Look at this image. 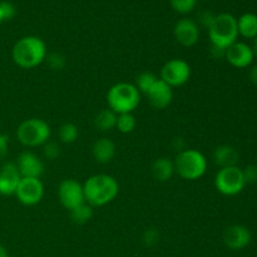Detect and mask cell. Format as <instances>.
Returning <instances> with one entry per match:
<instances>
[{
  "label": "cell",
  "mask_w": 257,
  "mask_h": 257,
  "mask_svg": "<svg viewBox=\"0 0 257 257\" xmlns=\"http://www.w3.org/2000/svg\"><path fill=\"white\" fill-rule=\"evenodd\" d=\"M252 50H253V54H255V57H257V37L255 38V44H253Z\"/></svg>",
  "instance_id": "cell-36"
},
{
  "label": "cell",
  "mask_w": 257,
  "mask_h": 257,
  "mask_svg": "<svg viewBox=\"0 0 257 257\" xmlns=\"http://www.w3.org/2000/svg\"><path fill=\"white\" fill-rule=\"evenodd\" d=\"M58 198L63 207L67 208L68 211L83 205L85 202L83 185L73 178L63 180L58 187Z\"/></svg>",
  "instance_id": "cell-9"
},
{
  "label": "cell",
  "mask_w": 257,
  "mask_h": 257,
  "mask_svg": "<svg viewBox=\"0 0 257 257\" xmlns=\"http://www.w3.org/2000/svg\"><path fill=\"white\" fill-rule=\"evenodd\" d=\"M253 50L248 44L242 42H236L226 49L225 58L232 67L247 68L253 62Z\"/></svg>",
  "instance_id": "cell-12"
},
{
  "label": "cell",
  "mask_w": 257,
  "mask_h": 257,
  "mask_svg": "<svg viewBox=\"0 0 257 257\" xmlns=\"http://www.w3.org/2000/svg\"><path fill=\"white\" fill-rule=\"evenodd\" d=\"M142 241L147 247H153L158 243L160 241V232L157 231V228L150 227L143 232Z\"/></svg>",
  "instance_id": "cell-28"
},
{
  "label": "cell",
  "mask_w": 257,
  "mask_h": 257,
  "mask_svg": "<svg viewBox=\"0 0 257 257\" xmlns=\"http://www.w3.org/2000/svg\"><path fill=\"white\" fill-rule=\"evenodd\" d=\"M248 75H250L251 83H252L255 87H257V64H255L252 68H251L250 74H248Z\"/></svg>",
  "instance_id": "cell-34"
},
{
  "label": "cell",
  "mask_w": 257,
  "mask_h": 257,
  "mask_svg": "<svg viewBox=\"0 0 257 257\" xmlns=\"http://www.w3.org/2000/svg\"><path fill=\"white\" fill-rule=\"evenodd\" d=\"M47 54L45 43L34 35L20 38L12 50L13 62L23 69H33L40 65L45 60Z\"/></svg>",
  "instance_id": "cell-2"
},
{
  "label": "cell",
  "mask_w": 257,
  "mask_h": 257,
  "mask_svg": "<svg viewBox=\"0 0 257 257\" xmlns=\"http://www.w3.org/2000/svg\"><path fill=\"white\" fill-rule=\"evenodd\" d=\"M191 78V65L183 59H171L161 69V79L171 88L186 84Z\"/></svg>",
  "instance_id": "cell-8"
},
{
  "label": "cell",
  "mask_w": 257,
  "mask_h": 257,
  "mask_svg": "<svg viewBox=\"0 0 257 257\" xmlns=\"http://www.w3.org/2000/svg\"><path fill=\"white\" fill-rule=\"evenodd\" d=\"M175 170L183 180L196 181L207 171V160L197 150L186 148L178 152L175 158Z\"/></svg>",
  "instance_id": "cell-5"
},
{
  "label": "cell",
  "mask_w": 257,
  "mask_h": 257,
  "mask_svg": "<svg viewBox=\"0 0 257 257\" xmlns=\"http://www.w3.org/2000/svg\"><path fill=\"white\" fill-rule=\"evenodd\" d=\"M212 156L216 165L220 166L221 168L237 166L238 160H240V156H238V152L236 151V148H233L232 146L228 145L218 146V147L213 151Z\"/></svg>",
  "instance_id": "cell-18"
},
{
  "label": "cell",
  "mask_w": 257,
  "mask_h": 257,
  "mask_svg": "<svg viewBox=\"0 0 257 257\" xmlns=\"http://www.w3.org/2000/svg\"><path fill=\"white\" fill-rule=\"evenodd\" d=\"M238 35H242L246 39H255L257 37V15L252 13H246L241 15L237 20Z\"/></svg>",
  "instance_id": "cell-20"
},
{
  "label": "cell",
  "mask_w": 257,
  "mask_h": 257,
  "mask_svg": "<svg viewBox=\"0 0 257 257\" xmlns=\"http://www.w3.org/2000/svg\"><path fill=\"white\" fill-rule=\"evenodd\" d=\"M85 202L92 207H102L112 202L119 192V185L113 176L94 175L90 176L84 183Z\"/></svg>",
  "instance_id": "cell-1"
},
{
  "label": "cell",
  "mask_w": 257,
  "mask_h": 257,
  "mask_svg": "<svg viewBox=\"0 0 257 257\" xmlns=\"http://www.w3.org/2000/svg\"><path fill=\"white\" fill-rule=\"evenodd\" d=\"M223 242L226 247L233 251H240L247 247L251 242V232L246 226L232 225L226 228L223 233Z\"/></svg>",
  "instance_id": "cell-14"
},
{
  "label": "cell",
  "mask_w": 257,
  "mask_h": 257,
  "mask_svg": "<svg viewBox=\"0 0 257 257\" xmlns=\"http://www.w3.org/2000/svg\"><path fill=\"white\" fill-rule=\"evenodd\" d=\"M15 196L20 203L25 206H35L44 196V186L40 178L22 177Z\"/></svg>",
  "instance_id": "cell-10"
},
{
  "label": "cell",
  "mask_w": 257,
  "mask_h": 257,
  "mask_svg": "<svg viewBox=\"0 0 257 257\" xmlns=\"http://www.w3.org/2000/svg\"><path fill=\"white\" fill-rule=\"evenodd\" d=\"M79 137V130L74 123L67 122L60 125L59 128V138L65 145H72Z\"/></svg>",
  "instance_id": "cell-24"
},
{
  "label": "cell",
  "mask_w": 257,
  "mask_h": 257,
  "mask_svg": "<svg viewBox=\"0 0 257 257\" xmlns=\"http://www.w3.org/2000/svg\"><path fill=\"white\" fill-rule=\"evenodd\" d=\"M43 153H44V157L47 158V160H57L60 156L59 145L55 142H49V141H48V142L43 146Z\"/></svg>",
  "instance_id": "cell-29"
},
{
  "label": "cell",
  "mask_w": 257,
  "mask_h": 257,
  "mask_svg": "<svg viewBox=\"0 0 257 257\" xmlns=\"http://www.w3.org/2000/svg\"><path fill=\"white\" fill-rule=\"evenodd\" d=\"M52 130L44 119L29 118L19 124L17 130V138L25 147L44 146L49 141Z\"/></svg>",
  "instance_id": "cell-6"
},
{
  "label": "cell",
  "mask_w": 257,
  "mask_h": 257,
  "mask_svg": "<svg viewBox=\"0 0 257 257\" xmlns=\"http://www.w3.org/2000/svg\"><path fill=\"white\" fill-rule=\"evenodd\" d=\"M8 150H9V138L8 136L0 133V162L7 157Z\"/></svg>",
  "instance_id": "cell-33"
},
{
  "label": "cell",
  "mask_w": 257,
  "mask_h": 257,
  "mask_svg": "<svg viewBox=\"0 0 257 257\" xmlns=\"http://www.w3.org/2000/svg\"><path fill=\"white\" fill-rule=\"evenodd\" d=\"M208 37L212 47L226 50L237 42V19L228 13L216 15L215 20L208 28Z\"/></svg>",
  "instance_id": "cell-4"
},
{
  "label": "cell",
  "mask_w": 257,
  "mask_h": 257,
  "mask_svg": "<svg viewBox=\"0 0 257 257\" xmlns=\"http://www.w3.org/2000/svg\"><path fill=\"white\" fill-rule=\"evenodd\" d=\"M151 105L156 109H165L172 103L173 90L167 83L163 82L161 78H158L152 88L146 93Z\"/></svg>",
  "instance_id": "cell-16"
},
{
  "label": "cell",
  "mask_w": 257,
  "mask_h": 257,
  "mask_svg": "<svg viewBox=\"0 0 257 257\" xmlns=\"http://www.w3.org/2000/svg\"><path fill=\"white\" fill-rule=\"evenodd\" d=\"M0 10L3 13V17H4V20H10L15 17V7L9 2H0Z\"/></svg>",
  "instance_id": "cell-31"
},
{
  "label": "cell",
  "mask_w": 257,
  "mask_h": 257,
  "mask_svg": "<svg viewBox=\"0 0 257 257\" xmlns=\"http://www.w3.org/2000/svg\"><path fill=\"white\" fill-rule=\"evenodd\" d=\"M107 103L108 107L117 114L133 113L141 103V93L132 83H117L108 90Z\"/></svg>",
  "instance_id": "cell-3"
},
{
  "label": "cell",
  "mask_w": 257,
  "mask_h": 257,
  "mask_svg": "<svg viewBox=\"0 0 257 257\" xmlns=\"http://www.w3.org/2000/svg\"><path fill=\"white\" fill-rule=\"evenodd\" d=\"M69 213L73 222L77 223V225H84V223H87L88 221L92 220L93 207L90 205H88L87 202H84L83 205L70 210Z\"/></svg>",
  "instance_id": "cell-22"
},
{
  "label": "cell",
  "mask_w": 257,
  "mask_h": 257,
  "mask_svg": "<svg viewBox=\"0 0 257 257\" xmlns=\"http://www.w3.org/2000/svg\"><path fill=\"white\" fill-rule=\"evenodd\" d=\"M45 62L48 63V65H49L53 70H62L64 69L65 65H67V58H65L62 53L53 52L47 54Z\"/></svg>",
  "instance_id": "cell-26"
},
{
  "label": "cell",
  "mask_w": 257,
  "mask_h": 257,
  "mask_svg": "<svg viewBox=\"0 0 257 257\" xmlns=\"http://www.w3.org/2000/svg\"><path fill=\"white\" fill-rule=\"evenodd\" d=\"M216 190L225 196H236L246 186L242 170L237 166L220 168L215 177Z\"/></svg>",
  "instance_id": "cell-7"
},
{
  "label": "cell",
  "mask_w": 257,
  "mask_h": 257,
  "mask_svg": "<svg viewBox=\"0 0 257 257\" xmlns=\"http://www.w3.org/2000/svg\"><path fill=\"white\" fill-rule=\"evenodd\" d=\"M173 34L176 40L183 47H193L200 39V28L195 20L190 18H183L176 23L173 28Z\"/></svg>",
  "instance_id": "cell-11"
},
{
  "label": "cell",
  "mask_w": 257,
  "mask_h": 257,
  "mask_svg": "<svg viewBox=\"0 0 257 257\" xmlns=\"http://www.w3.org/2000/svg\"><path fill=\"white\" fill-rule=\"evenodd\" d=\"M0 257H9L8 250L3 245H0Z\"/></svg>",
  "instance_id": "cell-35"
},
{
  "label": "cell",
  "mask_w": 257,
  "mask_h": 257,
  "mask_svg": "<svg viewBox=\"0 0 257 257\" xmlns=\"http://www.w3.org/2000/svg\"><path fill=\"white\" fill-rule=\"evenodd\" d=\"M153 178L158 182H167L175 175V162L167 157H160L155 160L151 167Z\"/></svg>",
  "instance_id": "cell-19"
},
{
  "label": "cell",
  "mask_w": 257,
  "mask_h": 257,
  "mask_svg": "<svg viewBox=\"0 0 257 257\" xmlns=\"http://www.w3.org/2000/svg\"><path fill=\"white\" fill-rule=\"evenodd\" d=\"M3 22H4V17H3V13L2 10H0V24H2Z\"/></svg>",
  "instance_id": "cell-37"
},
{
  "label": "cell",
  "mask_w": 257,
  "mask_h": 257,
  "mask_svg": "<svg viewBox=\"0 0 257 257\" xmlns=\"http://www.w3.org/2000/svg\"><path fill=\"white\" fill-rule=\"evenodd\" d=\"M22 176L15 163L7 162L0 168V195L12 196L15 195L19 186Z\"/></svg>",
  "instance_id": "cell-15"
},
{
  "label": "cell",
  "mask_w": 257,
  "mask_h": 257,
  "mask_svg": "<svg viewBox=\"0 0 257 257\" xmlns=\"http://www.w3.org/2000/svg\"><path fill=\"white\" fill-rule=\"evenodd\" d=\"M0 131H2V123H0ZM0 133H2V132H0Z\"/></svg>",
  "instance_id": "cell-38"
},
{
  "label": "cell",
  "mask_w": 257,
  "mask_h": 257,
  "mask_svg": "<svg viewBox=\"0 0 257 257\" xmlns=\"http://www.w3.org/2000/svg\"><path fill=\"white\" fill-rule=\"evenodd\" d=\"M215 17L216 15L213 14V13H211V12H207V10H206V12H202L200 14V23H201V25H202V27H205V28H210L211 27V24H212L213 23V20H215Z\"/></svg>",
  "instance_id": "cell-32"
},
{
  "label": "cell",
  "mask_w": 257,
  "mask_h": 257,
  "mask_svg": "<svg viewBox=\"0 0 257 257\" xmlns=\"http://www.w3.org/2000/svg\"><path fill=\"white\" fill-rule=\"evenodd\" d=\"M158 80V77L156 74H153L152 72H142L141 74H138V77L136 78V87L140 90V93H147L151 88L155 85V83Z\"/></svg>",
  "instance_id": "cell-25"
},
{
  "label": "cell",
  "mask_w": 257,
  "mask_h": 257,
  "mask_svg": "<svg viewBox=\"0 0 257 257\" xmlns=\"http://www.w3.org/2000/svg\"><path fill=\"white\" fill-rule=\"evenodd\" d=\"M117 118V113L113 112L110 108H105V109L99 110V112L95 114L93 123H94V127L97 128V130L102 131V132H107V131H112L113 128H115Z\"/></svg>",
  "instance_id": "cell-21"
},
{
  "label": "cell",
  "mask_w": 257,
  "mask_h": 257,
  "mask_svg": "<svg viewBox=\"0 0 257 257\" xmlns=\"http://www.w3.org/2000/svg\"><path fill=\"white\" fill-rule=\"evenodd\" d=\"M136 125H137V120H136V117L133 115V113H122V114H118L115 128L120 133H123V135L132 133L136 130Z\"/></svg>",
  "instance_id": "cell-23"
},
{
  "label": "cell",
  "mask_w": 257,
  "mask_h": 257,
  "mask_svg": "<svg viewBox=\"0 0 257 257\" xmlns=\"http://www.w3.org/2000/svg\"><path fill=\"white\" fill-rule=\"evenodd\" d=\"M22 177L40 178L44 172V163L35 153L30 151L20 153L18 157V162L15 163Z\"/></svg>",
  "instance_id": "cell-13"
},
{
  "label": "cell",
  "mask_w": 257,
  "mask_h": 257,
  "mask_svg": "<svg viewBox=\"0 0 257 257\" xmlns=\"http://www.w3.org/2000/svg\"><path fill=\"white\" fill-rule=\"evenodd\" d=\"M170 3L175 12L180 14H187L195 9L197 0H170Z\"/></svg>",
  "instance_id": "cell-27"
},
{
  "label": "cell",
  "mask_w": 257,
  "mask_h": 257,
  "mask_svg": "<svg viewBox=\"0 0 257 257\" xmlns=\"http://www.w3.org/2000/svg\"><path fill=\"white\" fill-rule=\"evenodd\" d=\"M115 145L109 138H99L94 142L92 147V153L98 163H109L115 156Z\"/></svg>",
  "instance_id": "cell-17"
},
{
  "label": "cell",
  "mask_w": 257,
  "mask_h": 257,
  "mask_svg": "<svg viewBox=\"0 0 257 257\" xmlns=\"http://www.w3.org/2000/svg\"><path fill=\"white\" fill-rule=\"evenodd\" d=\"M242 173L246 183H257V165H248Z\"/></svg>",
  "instance_id": "cell-30"
}]
</instances>
